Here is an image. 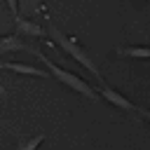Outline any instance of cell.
Returning <instances> with one entry per match:
<instances>
[{"instance_id":"6da1fadb","label":"cell","mask_w":150,"mask_h":150,"mask_svg":"<svg viewBox=\"0 0 150 150\" xmlns=\"http://www.w3.org/2000/svg\"><path fill=\"white\" fill-rule=\"evenodd\" d=\"M30 52L45 63V68H47V73L52 75V77H56L61 84H66L68 89H73V91H77V94H82L84 98H89V101H98L101 96H98V91L96 89H91L80 75H75V73H70V70H66V68H61V66H56L49 56H45L42 54V49H38V47H30Z\"/></svg>"},{"instance_id":"7a4b0ae2","label":"cell","mask_w":150,"mask_h":150,"mask_svg":"<svg viewBox=\"0 0 150 150\" xmlns=\"http://www.w3.org/2000/svg\"><path fill=\"white\" fill-rule=\"evenodd\" d=\"M47 33H49V38H54V45H59L73 61H77L82 68H87L89 73H94V77L101 82V84H105V77L101 75V70H98V66L94 63V59L89 56V52L82 47V45H77V40L75 38H70V35H66V33H61L56 26H49L47 28Z\"/></svg>"},{"instance_id":"3957f363","label":"cell","mask_w":150,"mask_h":150,"mask_svg":"<svg viewBox=\"0 0 150 150\" xmlns=\"http://www.w3.org/2000/svg\"><path fill=\"white\" fill-rule=\"evenodd\" d=\"M98 96H103L108 103H112V105H115V108H120V110H138V105H134L124 94H120L117 89H112V87H108V84H101Z\"/></svg>"},{"instance_id":"277c9868","label":"cell","mask_w":150,"mask_h":150,"mask_svg":"<svg viewBox=\"0 0 150 150\" xmlns=\"http://www.w3.org/2000/svg\"><path fill=\"white\" fill-rule=\"evenodd\" d=\"M14 26H16V35H21V38H42L47 33L42 26H38L35 21L23 19V16H16L14 19Z\"/></svg>"},{"instance_id":"5b68a950","label":"cell","mask_w":150,"mask_h":150,"mask_svg":"<svg viewBox=\"0 0 150 150\" xmlns=\"http://www.w3.org/2000/svg\"><path fill=\"white\" fill-rule=\"evenodd\" d=\"M0 68L5 70H12V73H19V75H33V77H52L47 70H40L35 66H28V63H14V61H2Z\"/></svg>"},{"instance_id":"8992f818","label":"cell","mask_w":150,"mask_h":150,"mask_svg":"<svg viewBox=\"0 0 150 150\" xmlns=\"http://www.w3.org/2000/svg\"><path fill=\"white\" fill-rule=\"evenodd\" d=\"M19 49H26V52H30V47L21 40V35H5V38H0V54H9V52H19Z\"/></svg>"},{"instance_id":"52a82bcc","label":"cell","mask_w":150,"mask_h":150,"mask_svg":"<svg viewBox=\"0 0 150 150\" xmlns=\"http://www.w3.org/2000/svg\"><path fill=\"white\" fill-rule=\"evenodd\" d=\"M120 56H131V59H150V47H117Z\"/></svg>"},{"instance_id":"ba28073f","label":"cell","mask_w":150,"mask_h":150,"mask_svg":"<svg viewBox=\"0 0 150 150\" xmlns=\"http://www.w3.org/2000/svg\"><path fill=\"white\" fill-rule=\"evenodd\" d=\"M45 141V134H38V136H30L26 141H19V150H38V145Z\"/></svg>"},{"instance_id":"9c48e42d","label":"cell","mask_w":150,"mask_h":150,"mask_svg":"<svg viewBox=\"0 0 150 150\" xmlns=\"http://www.w3.org/2000/svg\"><path fill=\"white\" fill-rule=\"evenodd\" d=\"M19 7H21V12L26 16H33L40 9V0H19Z\"/></svg>"},{"instance_id":"30bf717a","label":"cell","mask_w":150,"mask_h":150,"mask_svg":"<svg viewBox=\"0 0 150 150\" xmlns=\"http://www.w3.org/2000/svg\"><path fill=\"white\" fill-rule=\"evenodd\" d=\"M5 2H7L9 12H12V16L16 19V16H19V2H16V0H5Z\"/></svg>"},{"instance_id":"8fae6325","label":"cell","mask_w":150,"mask_h":150,"mask_svg":"<svg viewBox=\"0 0 150 150\" xmlns=\"http://www.w3.org/2000/svg\"><path fill=\"white\" fill-rule=\"evenodd\" d=\"M138 112H141V115H143V117L150 122V110H148V108H138Z\"/></svg>"},{"instance_id":"7c38bea8","label":"cell","mask_w":150,"mask_h":150,"mask_svg":"<svg viewBox=\"0 0 150 150\" xmlns=\"http://www.w3.org/2000/svg\"><path fill=\"white\" fill-rule=\"evenodd\" d=\"M0 63H2V61H0Z\"/></svg>"}]
</instances>
